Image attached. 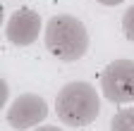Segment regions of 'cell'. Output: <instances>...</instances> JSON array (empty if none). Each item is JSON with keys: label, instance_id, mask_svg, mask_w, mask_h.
Listing matches in <instances>:
<instances>
[{"label": "cell", "instance_id": "obj_8", "mask_svg": "<svg viewBox=\"0 0 134 131\" xmlns=\"http://www.w3.org/2000/svg\"><path fill=\"white\" fill-rule=\"evenodd\" d=\"M98 3H100V5H110V7H113V5H120V3H125V0H98Z\"/></svg>", "mask_w": 134, "mask_h": 131}, {"label": "cell", "instance_id": "obj_9", "mask_svg": "<svg viewBox=\"0 0 134 131\" xmlns=\"http://www.w3.org/2000/svg\"><path fill=\"white\" fill-rule=\"evenodd\" d=\"M36 131H62V129H58V126H50V124H48V126H38Z\"/></svg>", "mask_w": 134, "mask_h": 131}, {"label": "cell", "instance_id": "obj_5", "mask_svg": "<svg viewBox=\"0 0 134 131\" xmlns=\"http://www.w3.org/2000/svg\"><path fill=\"white\" fill-rule=\"evenodd\" d=\"M41 34V17L31 7H19L5 24V36L12 45H31Z\"/></svg>", "mask_w": 134, "mask_h": 131}, {"label": "cell", "instance_id": "obj_1", "mask_svg": "<svg viewBox=\"0 0 134 131\" xmlns=\"http://www.w3.org/2000/svg\"><path fill=\"white\" fill-rule=\"evenodd\" d=\"M46 48L50 55L62 62H77L89 50V31L72 14H55L46 24L43 34Z\"/></svg>", "mask_w": 134, "mask_h": 131}, {"label": "cell", "instance_id": "obj_2", "mask_svg": "<svg viewBox=\"0 0 134 131\" xmlns=\"http://www.w3.org/2000/svg\"><path fill=\"white\" fill-rule=\"evenodd\" d=\"M55 112L67 126H89L100 112V98L89 81H70L55 98Z\"/></svg>", "mask_w": 134, "mask_h": 131}, {"label": "cell", "instance_id": "obj_7", "mask_svg": "<svg viewBox=\"0 0 134 131\" xmlns=\"http://www.w3.org/2000/svg\"><path fill=\"white\" fill-rule=\"evenodd\" d=\"M122 31H125V36L134 43V5L122 14Z\"/></svg>", "mask_w": 134, "mask_h": 131}, {"label": "cell", "instance_id": "obj_3", "mask_svg": "<svg viewBox=\"0 0 134 131\" xmlns=\"http://www.w3.org/2000/svg\"><path fill=\"white\" fill-rule=\"evenodd\" d=\"M100 93L115 105L134 103V62L115 60L100 72Z\"/></svg>", "mask_w": 134, "mask_h": 131}, {"label": "cell", "instance_id": "obj_6", "mask_svg": "<svg viewBox=\"0 0 134 131\" xmlns=\"http://www.w3.org/2000/svg\"><path fill=\"white\" fill-rule=\"evenodd\" d=\"M110 131H134V107L115 112V117L110 119Z\"/></svg>", "mask_w": 134, "mask_h": 131}, {"label": "cell", "instance_id": "obj_4", "mask_svg": "<svg viewBox=\"0 0 134 131\" xmlns=\"http://www.w3.org/2000/svg\"><path fill=\"white\" fill-rule=\"evenodd\" d=\"M7 117V124L17 131H26V129H34L38 126L46 117H48V105L41 95L36 93H24L19 98H14L12 105L7 107L5 112Z\"/></svg>", "mask_w": 134, "mask_h": 131}]
</instances>
